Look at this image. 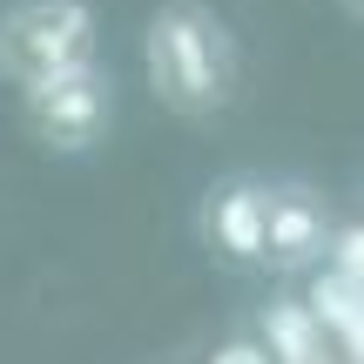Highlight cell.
Masks as SVG:
<instances>
[{
	"instance_id": "cell-8",
	"label": "cell",
	"mask_w": 364,
	"mask_h": 364,
	"mask_svg": "<svg viewBox=\"0 0 364 364\" xmlns=\"http://www.w3.org/2000/svg\"><path fill=\"white\" fill-rule=\"evenodd\" d=\"M344 14H351V21L364 27V0H344Z\"/></svg>"
},
{
	"instance_id": "cell-5",
	"label": "cell",
	"mask_w": 364,
	"mask_h": 364,
	"mask_svg": "<svg viewBox=\"0 0 364 364\" xmlns=\"http://www.w3.org/2000/svg\"><path fill=\"white\" fill-rule=\"evenodd\" d=\"M263 223H270V182L250 169L216 176L196 203V236L230 270H263Z\"/></svg>"
},
{
	"instance_id": "cell-3",
	"label": "cell",
	"mask_w": 364,
	"mask_h": 364,
	"mask_svg": "<svg viewBox=\"0 0 364 364\" xmlns=\"http://www.w3.org/2000/svg\"><path fill=\"white\" fill-rule=\"evenodd\" d=\"M21 129L48 156H88L95 142H108V129H115V81H108V68L95 61V68L41 81V88H21Z\"/></svg>"
},
{
	"instance_id": "cell-6",
	"label": "cell",
	"mask_w": 364,
	"mask_h": 364,
	"mask_svg": "<svg viewBox=\"0 0 364 364\" xmlns=\"http://www.w3.org/2000/svg\"><path fill=\"white\" fill-rule=\"evenodd\" d=\"M257 344L270 351V364H317L324 358V324H317L311 304L277 297L270 311H263V324H257Z\"/></svg>"
},
{
	"instance_id": "cell-2",
	"label": "cell",
	"mask_w": 364,
	"mask_h": 364,
	"mask_svg": "<svg viewBox=\"0 0 364 364\" xmlns=\"http://www.w3.org/2000/svg\"><path fill=\"white\" fill-rule=\"evenodd\" d=\"M95 61H102L95 0H7L0 7V81L7 88H41Z\"/></svg>"
},
{
	"instance_id": "cell-1",
	"label": "cell",
	"mask_w": 364,
	"mask_h": 364,
	"mask_svg": "<svg viewBox=\"0 0 364 364\" xmlns=\"http://www.w3.org/2000/svg\"><path fill=\"white\" fill-rule=\"evenodd\" d=\"M142 75L169 115L182 122L223 115L236 102V81H243L230 21L209 0H162L142 27Z\"/></svg>"
},
{
	"instance_id": "cell-4",
	"label": "cell",
	"mask_w": 364,
	"mask_h": 364,
	"mask_svg": "<svg viewBox=\"0 0 364 364\" xmlns=\"http://www.w3.org/2000/svg\"><path fill=\"white\" fill-rule=\"evenodd\" d=\"M338 250V216H331L324 189L284 176L270 182V223H263V270L277 277H304L317 263H331Z\"/></svg>"
},
{
	"instance_id": "cell-7",
	"label": "cell",
	"mask_w": 364,
	"mask_h": 364,
	"mask_svg": "<svg viewBox=\"0 0 364 364\" xmlns=\"http://www.w3.org/2000/svg\"><path fill=\"white\" fill-rule=\"evenodd\" d=\"M209 364H270V351H263L257 338H230V344H216Z\"/></svg>"
}]
</instances>
